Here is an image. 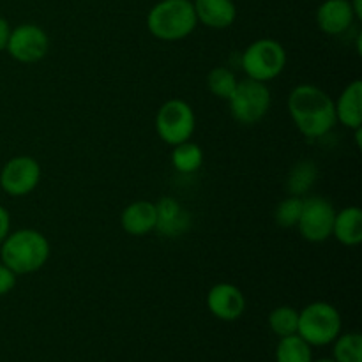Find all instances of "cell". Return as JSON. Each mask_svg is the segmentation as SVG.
I'll return each instance as SVG.
<instances>
[{
    "instance_id": "obj_1",
    "label": "cell",
    "mask_w": 362,
    "mask_h": 362,
    "mask_svg": "<svg viewBox=\"0 0 362 362\" xmlns=\"http://www.w3.org/2000/svg\"><path fill=\"white\" fill-rule=\"evenodd\" d=\"M288 113L306 138H324L338 124L334 101L317 85H297L288 95Z\"/></svg>"
},
{
    "instance_id": "obj_2",
    "label": "cell",
    "mask_w": 362,
    "mask_h": 362,
    "mask_svg": "<svg viewBox=\"0 0 362 362\" xmlns=\"http://www.w3.org/2000/svg\"><path fill=\"white\" fill-rule=\"evenodd\" d=\"M0 258L14 274H32L42 269L49 258V243L41 232L32 228L16 230L0 244Z\"/></svg>"
},
{
    "instance_id": "obj_3",
    "label": "cell",
    "mask_w": 362,
    "mask_h": 362,
    "mask_svg": "<svg viewBox=\"0 0 362 362\" xmlns=\"http://www.w3.org/2000/svg\"><path fill=\"white\" fill-rule=\"evenodd\" d=\"M197 25L191 0H159L147 14L148 32L159 41H182L193 34Z\"/></svg>"
},
{
    "instance_id": "obj_4",
    "label": "cell",
    "mask_w": 362,
    "mask_h": 362,
    "mask_svg": "<svg viewBox=\"0 0 362 362\" xmlns=\"http://www.w3.org/2000/svg\"><path fill=\"white\" fill-rule=\"evenodd\" d=\"M297 334L311 346H327L341 334V315L332 304L317 300L299 311Z\"/></svg>"
},
{
    "instance_id": "obj_5",
    "label": "cell",
    "mask_w": 362,
    "mask_h": 362,
    "mask_svg": "<svg viewBox=\"0 0 362 362\" xmlns=\"http://www.w3.org/2000/svg\"><path fill=\"white\" fill-rule=\"evenodd\" d=\"M240 66L246 78L257 81H271L285 71L286 52L276 39H257L244 49Z\"/></svg>"
},
{
    "instance_id": "obj_6",
    "label": "cell",
    "mask_w": 362,
    "mask_h": 362,
    "mask_svg": "<svg viewBox=\"0 0 362 362\" xmlns=\"http://www.w3.org/2000/svg\"><path fill=\"white\" fill-rule=\"evenodd\" d=\"M226 101L237 122L243 126H255L271 110V90L264 81L244 78L237 81V87Z\"/></svg>"
},
{
    "instance_id": "obj_7",
    "label": "cell",
    "mask_w": 362,
    "mask_h": 362,
    "mask_svg": "<svg viewBox=\"0 0 362 362\" xmlns=\"http://www.w3.org/2000/svg\"><path fill=\"white\" fill-rule=\"evenodd\" d=\"M197 129V117L193 108L182 99H170L156 115L158 136L168 145H179L193 138Z\"/></svg>"
},
{
    "instance_id": "obj_8",
    "label": "cell",
    "mask_w": 362,
    "mask_h": 362,
    "mask_svg": "<svg viewBox=\"0 0 362 362\" xmlns=\"http://www.w3.org/2000/svg\"><path fill=\"white\" fill-rule=\"evenodd\" d=\"M336 211L324 197H308L303 202V212L297 223L299 233L308 243H325L332 237Z\"/></svg>"
},
{
    "instance_id": "obj_9",
    "label": "cell",
    "mask_w": 362,
    "mask_h": 362,
    "mask_svg": "<svg viewBox=\"0 0 362 362\" xmlns=\"http://www.w3.org/2000/svg\"><path fill=\"white\" fill-rule=\"evenodd\" d=\"M6 49L16 62L35 64L45 59L48 53L49 37L45 28H41L39 25H18L16 28L11 30Z\"/></svg>"
},
{
    "instance_id": "obj_10",
    "label": "cell",
    "mask_w": 362,
    "mask_h": 362,
    "mask_svg": "<svg viewBox=\"0 0 362 362\" xmlns=\"http://www.w3.org/2000/svg\"><path fill=\"white\" fill-rule=\"evenodd\" d=\"M41 180V165L30 156H16L2 166L0 186L9 197H27Z\"/></svg>"
},
{
    "instance_id": "obj_11",
    "label": "cell",
    "mask_w": 362,
    "mask_h": 362,
    "mask_svg": "<svg viewBox=\"0 0 362 362\" xmlns=\"http://www.w3.org/2000/svg\"><path fill=\"white\" fill-rule=\"evenodd\" d=\"M207 308L223 322H235L246 311V297L239 286L232 283H218L207 293Z\"/></svg>"
},
{
    "instance_id": "obj_12",
    "label": "cell",
    "mask_w": 362,
    "mask_h": 362,
    "mask_svg": "<svg viewBox=\"0 0 362 362\" xmlns=\"http://www.w3.org/2000/svg\"><path fill=\"white\" fill-rule=\"evenodd\" d=\"M191 218L179 200L163 197L156 204V232L166 239H177L189 230Z\"/></svg>"
},
{
    "instance_id": "obj_13",
    "label": "cell",
    "mask_w": 362,
    "mask_h": 362,
    "mask_svg": "<svg viewBox=\"0 0 362 362\" xmlns=\"http://www.w3.org/2000/svg\"><path fill=\"white\" fill-rule=\"evenodd\" d=\"M350 0H324L317 9V25L324 34L341 35L356 21Z\"/></svg>"
},
{
    "instance_id": "obj_14",
    "label": "cell",
    "mask_w": 362,
    "mask_h": 362,
    "mask_svg": "<svg viewBox=\"0 0 362 362\" xmlns=\"http://www.w3.org/2000/svg\"><path fill=\"white\" fill-rule=\"evenodd\" d=\"M193 7L198 23H204L205 27L214 30L232 27L237 18L233 0H194Z\"/></svg>"
},
{
    "instance_id": "obj_15",
    "label": "cell",
    "mask_w": 362,
    "mask_h": 362,
    "mask_svg": "<svg viewBox=\"0 0 362 362\" xmlns=\"http://www.w3.org/2000/svg\"><path fill=\"white\" fill-rule=\"evenodd\" d=\"M336 120L349 129L356 131L362 127V81L354 80L346 85L334 103Z\"/></svg>"
},
{
    "instance_id": "obj_16",
    "label": "cell",
    "mask_w": 362,
    "mask_h": 362,
    "mask_svg": "<svg viewBox=\"0 0 362 362\" xmlns=\"http://www.w3.org/2000/svg\"><path fill=\"white\" fill-rule=\"evenodd\" d=\"M120 225L124 232L133 237H144L156 228V204L147 200H138L127 205L120 216Z\"/></svg>"
},
{
    "instance_id": "obj_17",
    "label": "cell",
    "mask_w": 362,
    "mask_h": 362,
    "mask_svg": "<svg viewBox=\"0 0 362 362\" xmlns=\"http://www.w3.org/2000/svg\"><path fill=\"white\" fill-rule=\"evenodd\" d=\"M332 237L343 246H359L362 243V211L356 205L336 212Z\"/></svg>"
},
{
    "instance_id": "obj_18",
    "label": "cell",
    "mask_w": 362,
    "mask_h": 362,
    "mask_svg": "<svg viewBox=\"0 0 362 362\" xmlns=\"http://www.w3.org/2000/svg\"><path fill=\"white\" fill-rule=\"evenodd\" d=\"M317 177V163L311 161V159H303V161L296 163L292 166V170L288 172V177H286V191L292 197L304 198V194L310 193L311 187L315 186Z\"/></svg>"
},
{
    "instance_id": "obj_19",
    "label": "cell",
    "mask_w": 362,
    "mask_h": 362,
    "mask_svg": "<svg viewBox=\"0 0 362 362\" xmlns=\"http://www.w3.org/2000/svg\"><path fill=\"white\" fill-rule=\"evenodd\" d=\"M202 165H204V151H202L200 145L191 140L173 145L172 166L177 172L189 175V173L198 172Z\"/></svg>"
},
{
    "instance_id": "obj_20",
    "label": "cell",
    "mask_w": 362,
    "mask_h": 362,
    "mask_svg": "<svg viewBox=\"0 0 362 362\" xmlns=\"http://www.w3.org/2000/svg\"><path fill=\"white\" fill-rule=\"evenodd\" d=\"M313 346L308 345L299 334L279 338L276 346V362H313Z\"/></svg>"
},
{
    "instance_id": "obj_21",
    "label": "cell",
    "mask_w": 362,
    "mask_h": 362,
    "mask_svg": "<svg viewBox=\"0 0 362 362\" xmlns=\"http://www.w3.org/2000/svg\"><path fill=\"white\" fill-rule=\"evenodd\" d=\"M331 345L334 362H362V336L359 332L339 334Z\"/></svg>"
},
{
    "instance_id": "obj_22",
    "label": "cell",
    "mask_w": 362,
    "mask_h": 362,
    "mask_svg": "<svg viewBox=\"0 0 362 362\" xmlns=\"http://www.w3.org/2000/svg\"><path fill=\"white\" fill-rule=\"evenodd\" d=\"M269 327L278 338L297 334L299 327V311L292 306H279L269 315Z\"/></svg>"
},
{
    "instance_id": "obj_23",
    "label": "cell",
    "mask_w": 362,
    "mask_h": 362,
    "mask_svg": "<svg viewBox=\"0 0 362 362\" xmlns=\"http://www.w3.org/2000/svg\"><path fill=\"white\" fill-rule=\"evenodd\" d=\"M237 78L235 73L228 67H214L211 73L207 74V87L216 98L219 99H228L232 95L233 88L237 87Z\"/></svg>"
},
{
    "instance_id": "obj_24",
    "label": "cell",
    "mask_w": 362,
    "mask_h": 362,
    "mask_svg": "<svg viewBox=\"0 0 362 362\" xmlns=\"http://www.w3.org/2000/svg\"><path fill=\"white\" fill-rule=\"evenodd\" d=\"M303 202L304 198L300 197H288L278 204L274 211L276 225L281 228H297V223L300 219V212H303Z\"/></svg>"
},
{
    "instance_id": "obj_25",
    "label": "cell",
    "mask_w": 362,
    "mask_h": 362,
    "mask_svg": "<svg viewBox=\"0 0 362 362\" xmlns=\"http://www.w3.org/2000/svg\"><path fill=\"white\" fill-rule=\"evenodd\" d=\"M16 286V274L0 262V297L7 296Z\"/></svg>"
},
{
    "instance_id": "obj_26",
    "label": "cell",
    "mask_w": 362,
    "mask_h": 362,
    "mask_svg": "<svg viewBox=\"0 0 362 362\" xmlns=\"http://www.w3.org/2000/svg\"><path fill=\"white\" fill-rule=\"evenodd\" d=\"M11 230V216L7 212V209L4 205H0V244L4 243L7 235H9Z\"/></svg>"
},
{
    "instance_id": "obj_27",
    "label": "cell",
    "mask_w": 362,
    "mask_h": 362,
    "mask_svg": "<svg viewBox=\"0 0 362 362\" xmlns=\"http://www.w3.org/2000/svg\"><path fill=\"white\" fill-rule=\"evenodd\" d=\"M11 30H13V28H11L9 21H7L4 16H0V49H6Z\"/></svg>"
},
{
    "instance_id": "obj_28",
    "label": "cell",
    "mask_w": 362,
    "mask_h": 362,
    "mask_svg": "<svg viewBox=\"0 0 362 362\" xmlns=\"http://www.w3.org/2000/svg\"><path fill=\"white\" fill-rule=\"evenodd\" d=\"M350 4L357 20H362V0H350Z\"/></svg>"
},
{
    "instance_id": "obj_29",
    "label": "cell",
    "mask_w": 362,
    "mask_h": 362,
    "mask_svg": "<svg viewBox=\"0 0 362 362\" xmlns=\"http://www.w3.org/2000/svg\"><path fill=\"white\" fill-rule=\"evenodd\" d=\"M313 362H334L332 359H320V361H313Z\"/></svg>"
}]
</instances>
